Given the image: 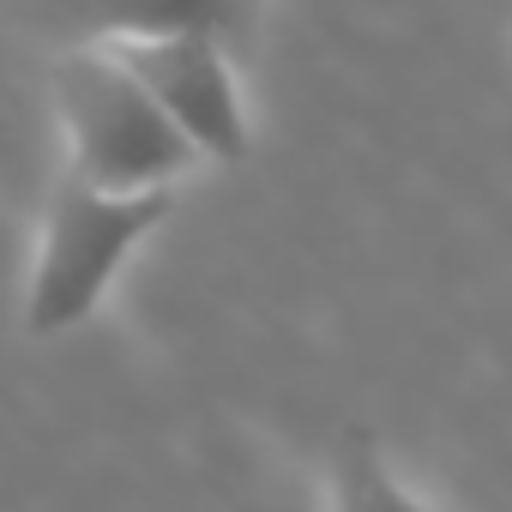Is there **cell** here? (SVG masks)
Masks as SVG:
<instances>
[{
	"label": "cell",
	"instance_id": "1",
	"mask_svg": "<svg viewBox=\"0 0 512 512\" xmlns=\"http://www.w3.org/2000/svg\"><path fill=\"white\" fill-rule=\"evenodd\" d=\"M175 211L169 187H139V193H103L85 175H61L49 205H43V253L31 272V302L25 326L37 338L73 332L97 314L109 278L121 272L127 253Z\"/></svg>",
	"mask_w": 512,
	"mask_h": 512
},
{
	"label": "cell",
	"instance_id": "2",
	"mask_svg": "<svg viewBox=\"0 0 512 512\" xmlns=\"http://www.w3.org/2000/svg\"><path fill=\"white\" fill-rule=\"evenodd\" d=\"M55 109L67 127L73 175H85L103 193H139V187H169L181 169H193L187 133L139 91L133 73H121L97 43H79L73 55L55 61Z\"/></svg>",
	"mask_w": 512,
	"mask_h": 512
},
{
	"label": "cell",
	"instance_id": "3",
	"mask_svg": "<svg viewBox=\"0 0 512 512\" xmlns=\"http://www.w3.org/2000/svg\"><path fill=\"white\" fill-rule=\"evenodd\" d=\"M121 73L139 79V91L187 133L193 151L241 163L247 157V121L235 97V73L223 61V43L211 31H163V37H103L97 43Z\"/></svg>",
	"mask_w": 512,
	"mask_h": 512
},
{
	"label": "cell",
	"instance_id": "4",
	"mask_svg": "<svg viewBox=\"0 0 512 512\" xmlns=\"http://www.w3.org/2000/svg\"><path fill=\"white\" fill-rule=\"evenodd\" d=\"M260 0H25L37 31L67 43H103V37H163V31H211L235 37L253 25Z\"/></svg>",
	"mask_w": 512,
	"mask_h": 512
},
{
	"label": "cell",
	"instance_id": "5",
	"mask_svg": "<svg viewBox=\"0 0 512 512\" xmlns=\"http://www.w3.org/2000/svg\"><path fill=\"white\" fill-rule=\"evenodd\" d=\"M332 512H434L398 488L368 428H344L332 440Z\"/></svg>",
	"mask_w": 512,
	"mask_h": 512
}]
</instances>
